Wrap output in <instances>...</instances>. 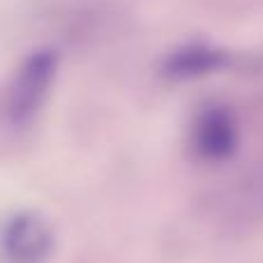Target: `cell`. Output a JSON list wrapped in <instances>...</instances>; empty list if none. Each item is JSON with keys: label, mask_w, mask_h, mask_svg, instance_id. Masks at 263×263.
Instances as JSON below:
<instances>
[{"label": "cell", "mask_w": 263, "mask_h": 263, "mask_svg": "<svg viewBox=\"0 0 263 263\" xmlns=\"http://www.w3.org/2000/svg\"><path fill=\"white\" fill-rule=\"evenodd\" d=\"M55 65L53 51H35L23 60L7 90V116L14 125H26L37 116L51 90Z\"/></svg>", "instance_id": "cell-1"}, {"label": "cell", "mask_w": 263, "mask_h": 263, "mask_svg": "<svg viewBox=\"0 0 263 263\" xmlns=\"http://www.w3.org/2000/svg\"><path fill=\"white\" fill-rule=\"evenodd\" d=\"M240 145L238 120L229 106L210 104L196 116L192 127V148L203 162L219 164L236 155Z\"/></svg>", "instance_id": "cell-2"}, {"label": "cell", "mask_w": 263, "mask_h": 263, "mask_svg": "<svg viewBox=\"0 0 263 263\" xmlns=\"http://www.w3.org/2000/svg\"><path fill=\"white\" fill-rule=\"evenodd\" d=\"M53 231L44 217L23 210L3 229V256L7 263H46L53 254Z\"/></svg>", "instance_id": "cell-3"}, {"label": "cell", "mask_w": 263, "mask_h": 263, "mask_svg": "<svg viewBox=\"0 0 263 263\" xmlns=\"http://www.w3.org/2000/svg\"><path fill=\"white\" fill-rule=\"evenodd\" d=\"M224 65H227V55L222 51L203 44H190L168 55L166 63H164V72L173 79H194L217 72Z\"/></svg>", "instance_id": "cell-4"}]
</instances>
